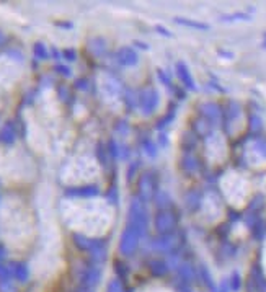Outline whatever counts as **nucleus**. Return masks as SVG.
I'll use <instances>...</instances> for the list:
<instances>
[{
  "mask_svg": "<svg viewBox=\"0 0 266 292\" xmlns=\"http://www.w3.org/2000/svg\"><path fill=\"white\" fill-rule=\"evenodd\" d=\"M265 46H266V41H265Z\"/></svg>",
  "mask_w": 266,
  "mask_h": 292,
  "instance_id": "obj_1",
  "label": "nucleus"
}]
</instances>
